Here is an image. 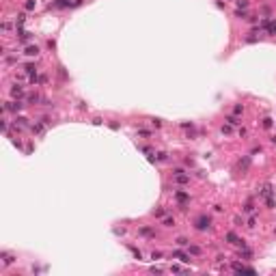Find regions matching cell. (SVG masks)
Returning a JSON list of instances; mask_svg holds the SVG:
<instances>
[{"mask_svg":"<svg viewBox=\"0 0 276 276\" xmlns=\"http://www.w3.org/2000/svg\"><path fill=\"white\" fill-rule=\"evenodd\" d=\"M194 227H196V231H205V229H209V227H212V218H209V216H198L196 222H194Z\"/></svg>","mask_w":276,"mask_h":276,"instance_id":"1","label":"cell"},{"mask_svg":"<svg viewBox=\"0 0 276 276\" xmlns=\"http://www.w3.org/2000/svg\"><path fill=\"white\" fill-rule=\"evenodd\" d=\"M173 257H175V259H179L181 263H188V261H190V257H188L186 252H181V250H175V252H173Z\"/></svg>","mask_w":276,"mask_h":276,"instance_id":"2","label":"cell"},{"mask_svg":"<svg viewBox=\"0 0 276 276\" xmlns=\"http://www.w3.org/2000/svg\"><path fill=\"white\" fill-rule=\"evenodd\" d=\"M227 240H229V244H240V246H244V242H242L235 233H227Z\"/></svg>","mask_w":276,"mask_h":276,"instance_id":"3","label":"cell"},{"mask_svg":"<svg viewBox=\"0 0 276 276\" xmlns=\"http://www.w3.org/2000/svg\"><path fill=\"white\" fill-rule=\"evenodd\" d=\"M0 257H2V263H4V265H11V263L15 261L13 255H9V252H0Z\"/></svg>","mask_w":276,"mask_h":276,"instance_id":"4","label":"cell"},{"mask_svg":"<svg viewBox=\"0 0 276 276\" xmlns=\"http://www.w3.org/2000/svg\"><path fill=\"white\" fill-rule=\"evenodd\" d=\"M11 95H13V97H22V95H24L22 86H18V84H15V86H11Z\"/></svg>","mask_w":276,"mask_h":276,"instance_id":"5","label":"cell"},{"mask_svg":"<svg viewBox=\"0 0 276 276\" xmlns=\"http://www.w3.org/2000/svg\"><path fill=\"white\" fill-rule=\"evenodd\" d=\"M20 108H22L20 102H11V104H7V106H4V110H15V112H18Z\"/></svg>","mask_w":276,"mask_h":276,"instance_id":"6","label":"cell"},{"mask_svg":"<svg viewBox=\"0 0 276 276\" xmlns=\"http://www.w3.org/2000/svg\"><path fill=\"white\" fill-rule=\"evenodd\" d=\"M26 54H28V56H37V54H39V48L37 46H28L26 48Z\"/></svg>","mask_w":276,"mask_h":276,"instance_id":"7","label":"cell"},{"mask_svg":"<svg viewBox=\"0 0 276 276\" xmlns=\"http://www.w3.org/2000/svg\"><path fill=\"white\" fill-rule=\"evenodd\" d=\"M140 235H145V237H153L156 233H153V229H149V227H142V229H140Z\"/></svg>","mask_w":276,"mask_h":276,"instance_id":"8","label":"cell"},{"mask_svg":"<svg viewBox=\"0 0 276 276\" xmlns=\"http://www.w3.org/2000/svg\"><path fill=\"white\" fill-rule=\"evenodd\" d=\"M26 74H30V78H35V74H37V69H35V65H32V63H28V65H26Z\"/></svg>","mask_w":276,"mask_h":276,"instance_id":"9","label":"cell"},{"mask_svg":"<svg viewBox=\"0 0 276 276\" xmlns=\"http://www.w3.org/2000/svg\"><path fill=\"white\" fill-rule=\"evenodd\" d=\"M175 198H177V201L181 203V205H184V203L188 201V194H186V192H177V194H175Z\"/></svg>","mask_w":276,"mask_h":276,"instance_id":"10","label":"cell"},{"mask_svg":"<svg viewBox=\"0 0 276 276\" xmlns=\"http://www.w3.org/2000/svg\"><path fill=\"white\" fill-rule=\"evenodd\" d=\"M188 179H190V177H188V175H177V181H179V184H188Z\"/></svg>","mask_w":276,"mask_h":276,"instance_id":"11","label":"cell"},{"mask_svg":"<svg viewBox=\"0 0 276 276\" xmlns=\"http://www.w3.org/2000/svg\"><path fill=\"white\" fill-rule=\"evenodd\" d=\"M24 7L28 9V11H30V9H35V0H26V4H24Z\"/></svg>","mask_w":276,"mask_h":276,"instance_id":"12","label":"cell"},{"mask_svg":"<svg viewBox=\"0 0 276 276\" xmlns=\"http://www.w3.org/2000/svg\"><path fill=\"white\" fill-rule=\"evenodd\" d=\"M190 252H192V255H201V248H198V246H190Z\"/></svg>","mask_w":276,"mask_h":276,"instance_id":"13","label":"cell"},{"mask_svg":"<svg viewBox=\"0 0 276 276\" xmlns=\"http://www.w3.org/2000/svg\"><path fill=\"white\" fill-rule=\"evenodd\" d=\"M164 224H166V227H173L175 220H173V218H164Z\"/></svg>","mask_w":276,"mask_h":276,"instance_id":"14","label":"cell"},{"mask_svg":"<svg viewBox=\"0 0 276 276\" xmlns=\"http://www.w3.org/2000/svg\"><path fill=\"white\" fill-rule=\"evenodd\" d=\"M177 244H179V246H188V240H186V237H179Z\"/></svg>","mask_w":276,"mask_h":276,"instance_id":"15","label":"cell"},{"mask_svg":"<svg viewBox=\"0 0 276 276\" xmlns=\"http://www.w3.org/2000/svg\"><path fill=\"white\" fill-rule=\"evenodd\" d=\"M263 127H272V119H263Z\"/></svg>","mask_w":276,"mask_h":276,"instance_id":"16","label":"cell"},{"mask_svg":"<svg viewBox=\"0 0 276 276\" xmlns=\"http://www.w3.org/2000/svg\"><path fill=\"white\" fill-rule=\"evenodd\" d=\"M237 7H242V9H246V7H248V2H246V0H237Z\"/></svg>","mask_w":276,"mask_h":276,"instance_id":"17","label":"cell"},{"mask_svg":"<svg viewBox=\"0 0 276 276\" xmlns=\"http://www.w3.org/2000/svg\"><path fill=\"white\" fill-rule=\"evenodd\" d=\"M248 227H250V229L257 227V218H250V220H248Z\"/></svg>","mask_w":276,"mask_h":276,"instance_id":"18","label":"cell"},{"mask_svg":"<svg viewBox=\"0 0 276 276\" xmlns=\"http://www.w3.org/2000/svg\"><path fill=\"white\" fill-rule=\"evenodd\" d=\"M227 121H229V123H231V125H237V123H240V121H237V119H235V117H229V119H227Z\"/></svg>","mask_w":276,"mask_h":276,"instance_id":"19","label":"cell"},{"mask_svg":"<svg viewBox=\"0 0 276 276\" xmlns=\"http://www.w3.org/2000/svg\"><path fill=\"white\" fill-rule=\"evenodd\" d=\"M244 209H246V212H252V209H255V205H252V203H246Z\"/></svg>","mask_w":276,"mask_h":276,"instance_id":"20","label":"cell"}]
</instances>
